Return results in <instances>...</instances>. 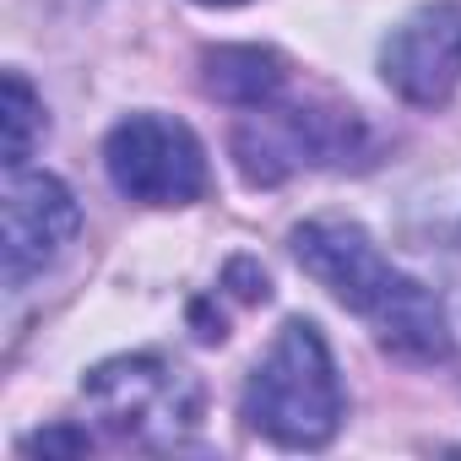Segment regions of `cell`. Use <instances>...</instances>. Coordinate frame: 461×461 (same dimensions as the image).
I'll return each instance as SVG.
<instances>
[{
  "label": "cell",
  "mask_w": 461,
  "mask_h": 461,
  "mask_svg": "<svg viewBox=\"0 0 461 461\" xmlns=\"http://www.w3.org/2000/svg\"><path fill=\"white\" fill-rule=\"evenodd\" d=\"M82 228L77 195L55 174L6 168V288L39 277Z\"/></svg>",
  "instance_id": "obj_7"
},
{
  "label": "cell",
  "mask_w": 461,
  "mask_h": 461,
  "mask_svg": "<svg viewBox=\"0 0 461 461\" xmlns=\"http://www.w3.org/2000/svg\"><path fill=\"white\" fill-rule=\"evenodd\" d=\"M201 82H206L212 98L234 104V109H261V104L283 98L288 71H283V55H272V50L222 44V50H206L201 55Z\"/></svg>",
  "instance_id": "obj_8"
},
{
  "label": "cell",
  "mask_w": 461,
  "mask_h": 461,
  "mask_svg": "<svg viewBox=\"0 0 461 461\" xmlns=\"http://www.w3.org/2000/svg\"><path fill=\"white\" fill-rule=\"evenodd\" d=\"M104 168L120 195L141 206H190L206 195V147L185 120L168 114H131L104 141Z\"/></svg>",
  "instance_id": "obj_5"
},
{
  "label": "cell",
  "mask_w": 461,
  "mask_h": 461,
  "mask_svg": "<svg viewBox=\"0 0 461 461\" xmlns=\"http://www.w3.org/2000/svg\"><path fill=\"white\" fill-rule=\"evenodd\" d=\"M195 6H245V0H195Z\"/></svg>",
  "instance_id": "obj_11"
},
{
  "label": "cell",
  "mask_w": 461,
  "mask_h": 461,
  "mask_svg": "<svg viewBox=\"0 0 461 461\" xmlns=\"http://www.w3.org/2000/svg\"><path fill=\"white\" fill-rule=\"evenodd\" d=\"M342 380L321 326L288 321L245 385V423L288 450H321L342 429Z\"/></svg>",
  "instance_id": "obj_2"
},
{
  "label": "cell",
  "mask_w": 461,
  "mask_h": 461,
  "mask_svg": "<svg viewBox=\"0 0 461 461\" xmlns=\"http://www.w3.org/2000/svg\"><path fill=\"white\" fill-rule=\"evenodd\" d=\"M294 261L353 315L369 321V331L402 353V358H445L450 353V321L445 304L434 299V288H423L418 277H407L402 267H391L375 240L358 222L342 217H315L294 228Z\"/></svg>",
  "instance_id": "obj_1"
},
{
  "label": "cell",
  "mask_w": 461,
  "mask_h": 461,
  "mask_svg": "<svg viewBox=\"0 0 461 461\" xmlns=\"http://www.w3.org/2000/svg\"><path fill=\"white\" fill-rule=\"evenodd\" d=\"M23 450H87V434H71V429H44V434H33Z\"/></svg>",
  "instance_id": "obj_10"
},
{
  "label": "cell",
  "mask_w": 461,
  "mask_h": 461,
  "mask_svg": "<svg viewBox=\"0 0 461 461\" xmlns=\"http://www.w3.org/2000/svg\"><path fill=\"white\" fill-rule=\"evenodd\" d=\"M385 87L412 109H445L461 87V0H429L380 44Z\"/></svg>",
  "instance_id": "obj_6"
},
{
  "label": "cell",
  "mask_w": 461,
  "mask_h": 461,
  "mask_svg": "<svg viewBox=\"0 0 461 461\" xmlns=\"http://www.w3.org/2000/svg\"><path fill=\"white\" fill-rule=\"evenodd\" d=\"M87 412L131 445H179L201 423V380L158 353H125L82 380Z\"/></svg>",
  "instance_id": "obj_4"
},
{
  "label": "cell",
  "mask_w": 461,
  "mask_h": 461,
  "mask_svg": "<svg viewBox=\"0 0 461 461\" xmlns=\"http://www.w3.org/2000/svg\"><path fill=\"white\" fill-rule=\"evenodd\" d=\"M369 131L342 104H261L234 125V163L250 185H283L304 168L364 163Z\"/></svg>",
  "instance_id": "obj_3"
},
{
  "label": "cell",
  "mask_w": 461,
  "mask_h": 461,
  "mask_svg": "<svg viewBox=\"0 0 461 461\" xmlns=\"http://www.w3.org/2000/svg\"><path fill=\"white\" fill-rule=\"evenodd\" d=\"M0 125H6V168H28L33 141L44 136V104L33 98L23 71H6V114H0Z\"/></svg>",
  "instance_id": "obj_9"
}]
</instances>
